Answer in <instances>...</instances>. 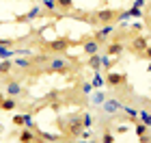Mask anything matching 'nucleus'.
Instances as JSON below:
<instances>
[{
  "mask_svg": "<svg viewBox=\"0 0 151 143\" xmlns=\"http://www.w3.org/2000/svg\"><path fill=\"white\" fill-rule=\"evenodd\" d=\"M45 72L47 74H60V76H69V74L73 72V63L67 57H63V54H52L50 59H47L45 63Z\"/></svg>",
  "mask_w": 151,
  "mask_h": 143,
  "instance_id": "f257e3e1",
  "label": "nucleus"
},
{
  "mask_svg": "<svg viewBox=\"0 0 151 143\" xmlns=\"http://www.w3.org/2000/svg\"><path fill=\"white\" fill-rule=\"evenodd\" d=\"M116 30V24H104V26H95L93 33H91V37L97 41L99 46H106L108 41L112 39V33Z\"/></svg>",
  "mask_w": 151,
  "mask_h": 143,
  "instance_id": "f03ea898",
  "label": "nucleus"
},
{
  "mask_svg": "<svg viewBox=\"0 0 151 143\" xmlns=\"http://www.w3.org/2000/svg\"><path fill=\"white\" fill-rule=\"evenodd\" d=\"M147 46H149V37H145V35H140V33H138V35H134L132 39H129V44H125V50L136 54V59H138Z\"/></svg>",
  "mask_w": 151,
  "mask_h": 143,
  "instance_id": "7ed1b4c3",
  "label": "nucleus"
},
{
  "mask_svg": "<svg viewBox=\"0 0 151 143\" xmlns=\"http://www.w3.org/2000/svg\"><path fill=\"white\" fill-rule=\"evenodd\" d=\"M71 39L69 37H58V39H54V41H50V44H43L41 48H47V52H52V54H65L67 50L71 48Z\"/></svg>",
  "mask_w": 151,
  "mask_h": 143,
  "instance_id": "20e7f679",
  "label": "nucleus"
},
{
  "mask_svg": "<svg viewBox=\"0 0 151 143\" xmlns=\"http://www.w3.org/2000/svg\"><path fill=\"white\" fill-rule=\"evenodd\" d=\"M99 108H101V113L110 115V117H119V115H121V108H123V102H121L119 98H114V95H108Z\"/></svg>",
  "mask_w": 151,
  "mask_h": 143,
  "instance_id": "39448f33",
  "label": "nucleus"
},
{
  "mask_svg": "<svg viewBox=\"0 0 151 143\" xmlns=\"http://www.w3.org/2000/svg\"><path fill=\"white\" fill-rule=\"evenodd\" d=\"M104 80H106V87H110V89H112V87H121V85H127L129 83V76H127V74L125 72H123V74H119V72H104Z\"/></svg>",
  "mask_w": 151,
  "mask_h": 143,
  "instance_id": "423d86ee",
  "label": "nucleus"
},
{
  "mask_svg": "<svg viewBox=\"0 0 151 143\" xmlns=\"http://www.w3.org/2000/svg\"><path fill=\"white\" fill-rule=\"evenodd\" d=\"M39 17H43V9H41V4H35L30 11H26L19 17H15V22H19V24H32V22H37Z\"/></svg>",
  "mask_w": 151,
  "mask_h": 143,
  "instance_id": "0eeeda50",
  "label": "nucleus"
},
{
  "mask_svg": "<svg viewBox=\"0 0 151 143\" xmlns=\"http://www.w3.org/2000/svg\"><path fill=\"white\" fill-rule=\"evenodd\" d=\"M80 46H82V52H84V57H91V54H97V52H101V46L95 41V39L91 37V35H84L78 41Z\"/></svg>",
  "mask_w": 151,
  "mask_h": 143,
  "instance_id": "6e6552de",
  "label": "nucleus"
},
{
  "mask_svg": "<svg viewBox=\"0 0 151 143\" xmlns=\"http://www.w3.org/2000/svg\"><path fill=\"white\" fill-rule=\"evenodd\" d=\"M101 52H106V54H110V57H119V59H121V54L125 52V41L110 39L106 46H101Z\"/></svg>",
  "mask_w": 151,
  "mask_h": 143,
  "instance_id": "1a4fd4ad",
  "label": "nucleus"
},
{
  "mask_svg": "<svg viewBox=\"0 0 151 143\" xmlns=\"http://www.w3.org/2000/svg\"><path fill=\"white\" fill-rule=\"evenodd\" d=\"M26 91H24V87L22 83H17V80H9V83L4 85V95H11V98H22Z\"/></svg>",
  "mask_w": 151,
  "mask_h": 143,
  "instance_id": "9d476101",
  "label": "nucleus"
},
{
  "mask_svg": "<svg viewBox=\"0 0 151 143\" xmlns=\"http://www.w3.org/2000/svg\"><path fill=\"white\" fill-rule=\"evenodd\" d=\"M106 98H108V93H106L104 89H93V91H91V95L86 98V102H88L91 106L99 108L101 104H104V100H106Z\"/></svg>",
  "mask_w": 151,
  "mask_h": 143,
  "instance_id": "9b49d317",
  "label": "nucleus"
},
{
  "mask_svg": "<svg viewBox=\"0 0 151 143\" xmlns=\"http://www.w3.org/2000/svg\"><path fill=\"white\" fill-rule=\"evenodd\" d=\"M99 54H101V72L114 70V65L119 63V57H110V54H106V52H99Z\"/></svg>",
  "mask_w": 151,
  "mask_h": 143,
  "instance_id": "f8f14e48",
  "label": "nucleus"
},
{
  "mask_svg": "<svg viewBox=\"0 0 151 143\" xmlns=\"http://www.w3.org/2000/svg\"><path fill=\"white\" fill-rule=\"evenodd\" d=\"M0 108H2V111H6V113H13V111H17V108H19V102H17V98L4 95L2 102H0Z\"/></svg>",
  "mask_w": 151,
  "mask_h": 143,
  "instance_id": "ddd939ff",
  "label": "nucleus"
},
{
  "mask_svg": "<svg viewBox=\"0 0 151 143\" xmlns=\"http://www.w3.org/2000/svg\"><path fill=\"white\" fill-rule=\"evenodd\" d=\"M13 67L30 70V67H35V61H32V57H19V54H15V57H13Z\"/></svg>",
  "mask_w": 151,
  "mask_h": 143,
  "instance_id": "4468645a",
  "label": "nucleus"
},
{
  "mask_svg": "<svg viewBox=\"0 0 151 143\" xmlns=\"http://www.w3.org/2000/svg\"><path fill=\"white\" fill-rule=\"evenodd\" d=\"M73 9V0H56V15L65 17Z\"/></svg>",
  "mask_w": 151,
  "mask_h": 143,
  "instance_id": "2eb2a0df",
  "label": "nucleus"
},
{
  "mask_svg": "<svg viewBox=\"0 0 151 143\" xmlns=\"http://www.w3.org/2000/svg\"><path fill=\"white\" fill-rule=\"evenodd\" d=\"M17 141H22V143H32V141H37V134H35V130L22 126V130H19V134H17Z\"/></svg>",
  "mask_w": 151,
  "mask_h": 143,
  "instance_id": "dca6fc26",
  "label": "nucleus"
},
{
  "mask_svg": "<svg viewBox=\"0 0 151 143\" xmlns=\"http://www.w3.org/2000/svg\"><path fill=\"white\" fill-rule=\"evenodd\" d=\"M86 65L91 67L93 72H101V54H91V57H86Z\"/></svg>",
  "mask_w": 151,
  "mask_h": 143,
  "instance_id": "f3484780",
  "label": "nucleus"
},
{
  "mask_svg": "<svg viewBox=\"0 0 151 143\" xmlns=\"http://www.w3.org/2000/svg\"><path fill=\"white\" fill-rule=\"evenodd\" d=\"M39 132V137H41V141H45V143H58V141H65V137L63 134H52V132H41V130H37Z\"/></svg>",
  "mask_w": 151,
  "mask_h": 143,
  "instance_id": "a211bd4d",
  "label": "nucleus"
},
{
  "mask_svg": "<svg viewBox=\"0 0 151 143\" xmlns=\"http://www.w3.org/2000/svg\"><path fill=\"white\" fill-rule=\"evenodd\" d=\"M80 117H82V126L84 128H95V117H93V113L91 111H80Z\"/></svg>",
  "mask_w": 151,
  "mask_h": 143,
  "instance_id": "6ab92c4d",
  "label": "nucleus"
},
{
  "mask_svg": "<svg viewBox=\"0 0 151 143\" xmlns=\"http://www.w3.org/2000/svg\"><path fill=\"white\" fill-rule=\"evenodd\" d=\"M91 85H93V89H104V87H106V80H104V72H93Z\"/></svg>",
  "mask_w": 151,
  "mask_h": 143,
  "instance_id": "aec40b11",
  "label": "nucleus"
},
{
  "mask_svg": "<svg viewBox=\"0 0 151 143\" xmlns=\"http://www.w3.org/2000/svg\"><path fill=\"white\" fill-rule=\"evenodd\" d=\"M134 130H136V137H138L142 143L147 141V132H149V128L142 124V121H134Z\"/></svg>",
  "mask_w": 151,
  "mask_h": 143,
  "instance_id": "412c9836",
  "label": "nucleus"
},
{
  "mask_svg": "<svg viewBox=\"0 0 151 143\" xmlns=\"http://www.w3.org/2000/svg\"><path fill=\"white\" fill-rule=\"evenodd\" d=\"M13 70V59H0V76H6Z\"/></svg>",
  "mask_w": 151,
  "mask_h": 143,
  "instance_id": "4be33fe9",
  "label": "nucleus"
},
{
  "mask_svg": "<svg viewBox=\"0 0 151 143\" xmlns=\"http://www.w3.org/2000/svg\"><path fill=\"white\" fill-rule=\"evenodd\" d=\"M138 121H142L147 128H151V111L149 108H138Z\"/></svg>",
  "mask_w": 151,
  "mask_h": 143,
  "instance_id": "5701e85b",
  "label": "nucleus"
},
{
  "mask_svg": "<svg viewBox=\"0 0 151 143\" xmlns=\"http://www.w3.org/2000/svg\"><path fill=\"white\" fill-rule=\"evenodd\" d=\"M24 115V126L26 128H30V130H39V128H37V121H35V115H32V113H22Z\"/></svg>",
  "mask_w": 151,
  "mask_h": 143,
  "instance_id": "b1692460",
  "label": "nucleus"
},
{
  "mask_svg": "<svg viewBox=\"0 0 151 143\" xmlns=\"http://www.w3.org/2000/svg\"><path fill=\"white\" fill-rule=\"evenodd\" d=\"M101 143H114V132L112 130H101Z\"/></svg>",
  "mask_w": 151,
  "mask_h": 143,
  "instance_id": "393cba45",
  "label": "nucleus"
},
{
  "mask_svg": "<svg viewBox=\"0 0 151 143\" xmlns=\"http://www.w3.org/2000/svg\"><path fill=\"white\" fill-rule=\"evenodd\" d=\"M15 57V50L13 48H2L0 46V59H13Z\"/></svg>",
  "mask_w": 151,
  "mask_h": 143,
  "instance_id": "a878e982",
  "label": "nucleus"
},
{
  "mask_svg": "<svg viewBox=\"0 0 151 143\" xmlns=\"http://www.w3.org/2000/svg\"><path fill=\"white\" fill-rule=\"evenodd\" d=\"M15 54H19V57H32V54H35V50H32V48H15Z\"/></svg>",
  "mask_w": 151,
  "mask_h": 143,
  "instance_id": "bb28decb",
  "label": "nucleus"
},
{
  "mask_svg": "<svg viewBox=\"0 0 151 143\" xmlns=\"http://www.w3.org/2000/svg\"><path fill=\"white\" fill-rule=\"evenodd\" d=\"M13 126H24V115L22 113H15V111H13Z\"/></svg>",
  "mask_w": 151,
  "mask_h": 143,
  "instance_id": "cd10ccee",
  "label": "nucleus"
},
{
  "mask_svg": "<svg viewBox=\"0 0 151 143\" xmlns=\"http://www.w3.org/2000/svg\"><path fill=\"white\" fill-rule=\"evenodd\" d=\"M91 91H93L91 80H88V83H82V95H84V98H88V95H91Z\"/></svg>",
  "mask_w": 151,
  "mask_h": 143,
  "instance_id": "c85d7f7f",
  "label": "nucleus"
},
{
  "mask_svg": "<svg viewBox=\"0 0 151 143\" xmlns=\"http://www.w3.org/2000/svg\"><path fill=\"white\" fill-rule=\"evenodd\" d=\"M15 39H0V46H2V48H15Z\"/></svg>",
  "mask_w": 151,
  "mask_h": 143,
  "instance_id": "c756f323",
  "label": "nucleus"
},
{
  "mask_svg": "<svg viewBox=\"0 0 151 143\" xmlns=\"http://www.w3.org/2000/svg\"><path fill=\"white\" fill-rule=\"evenodd\" d=\"M145 26H147V30H149V37H151V11H145Z\"/></svg>",
  "mask_w": 151,
  "mask_h": 143,
  "instance_id": "7c9ffc66",
  "label": "nucleus"
},
{
  "mask_svg": "<svg viewBox=\"0 0 151 143\" xmlns=\"http://www.w3.org/2000/svg\"><path fill=\"white\" fill-rule=\"evenodd\" d=\"M138 59H147V61H151V44L145 48V50H142V54H140Z\"/></svg>",
  "mask_w": 151,
  "mask_h": 143,
  "instance_id": "2f4dec72",
  "label": "nucleus"
},
{
  "mask_svg": "<svg viewBox=\"0 0 151 143\" xmlns=\"http://www.w3.org/2000/svg\"><path fill=\"white\" fill-rule=\"evenodd\" d=\"M129 28H134L136 33H142V28H145V24H142V22H132V24H129Z\"/></svg>",
  "mask_w": 151,
  "mask_h": 143,
  "instance_id": "473e14b6",
  "label": "nucleus"
},
{
  "mask_svg": "<svg viewBox=\"0 0 151 143\" xmlns=\"http://www.w3.org/2000/svg\"><path fill=\"white\" fill-rule=\"evenodd\" d=\"M127 130H129L127 126H116V128H114V132H116V134H125Z\"/></svg>",
  "mask_w": 151,
  "mask_h": 143,
  "instance_id": "72a5a7b5",
  "label": "nucleus"
},
{
  "mask_svg": "<svg viewBox=\"0 0 151 143\" xmlns=\"http://www.w3.org/2000/svg\"><path fill=\"white\" fill-rule=\"evenodd\" d=\"M134 7H140V9H145V4H147V0H134L132 2Z\"/></svg>",
  "mask_w": 151,
  "mask_h": 143,
  "instance_id": "f704fd0d",
  "label": "nucleus"
},
{
  "mask_svg": "<svg viewBox=\"0 0 151 143\" xmlns=\"http://www.w3.org/2000/svg\"><path fill=\"white\" fill-rule=\"evenodd\" d=\"M2 98H4V95H2V93H0V102H2Z\"/></svg>",
  "mask_w": 151,
  "mask_h": 143,
  "instance_id": "c9c22d12",
  "label": "nucleus"
},
{
  "mask_svg": "<svg viewBox=\"0 0 151 143\" xmlns=\"http://www.w3.org/2000/svg\"><path fill=\"white\" fill-rule=\"evenodd\" d=\"M0 132H2V124H0Z\"/></svg>",
  "mask_w": 151,
  "mask_h": 143,
  "instance_id": "e433bc0d",
  "label": "nucleus"
}]
</instances>
